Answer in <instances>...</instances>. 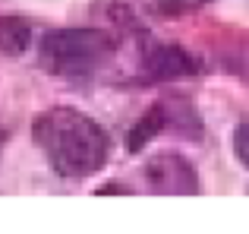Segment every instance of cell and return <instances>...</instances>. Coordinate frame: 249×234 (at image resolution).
<instances>
[{
    "label": "cell",
    "mask_w": 249,
    "mask_h": 234,
    "mask_svg": "<svg viewBox=\"0 0 249 234\" xmlns=\"http://www.w3.org/2000/svg\"><path fill=\"white\" fill-rule=\"evenodd\" d=\"M167 127H186V130H196V133H199V117L189 111V105L177 108V105H170V101H158V105H152V111L129 130V149L139 152L148 139H155V136Z\"/></svg>",
    "instance_id": "obj_5"
},
{
    "label": "cell",
    "mask_w": 249,
    "mask_h": 234,
    "mask_svg": "<svg viewBox=\"0 0 249 234\" xmlns=\"http://www.w3.org/2000/svg\"><path fill=\"white\" fill-rule=\"evenodd\" d=\"M32 44V22L22 16H0V51L10 57L22 54Z\"/></svg>",
    "instance_id": "obj_6"
},
{
    "label": "cell",
    "mask_w": 249,
    "mask_h": 234,
    "mask_svg": "<svg viewBox=\"0 0 249 234\" xmlns=\"http://www.w3.org/2000/svg\"><path fill=\"white\" fill-rule=\"evenodd\" d=\"M3 142H6V133H3V127H0V149H3Z\"/></svg>",
    "instance_id": "obj_9"
},
{
    "label": "cell",
    "mask_w": 249,
    "mask_h": 234,
    "mask_svg": "<svg viewBox=\"0 0 249 234\" xmlns=\"http://www.w3.org/2000/svg\"><path fill=\"white\" fill-rule=\"evenodd\" d=\"M145 177L155 193H199V174L180 152H158L148 158Z\"/></svg>",
    "instance_id": "obj_3"
},
{
    "label": "cell",
    "mask_w": 249,
    "mask_h": 234,
    "mask_svg": "<svg viewBox=\"0 0 249 234\" xmlns=\"http://www.w3.org/2000/svg\"><path fill=\"white\" fill-rule=\"evenodd\" d=\"M202 70V60L180 44H148L142 51V73L148 79H180V76H196Z\"/></svg>",
    "instance_id": "obj_4"
},
{
    "label": "cell",
    "mask_w": 249,
    "mask_h": 234,
    "mask_svg": "<svg viewBox=\"0 0 249 234\" xmlns=\"http://www.w3.org/2000/svg\"><path fill=\"white\" fill-rule=\"evenodd\" d=\"M32 136H35V146L44 152L48 165L60 177H91L107 165L110 139L104 127L76 108H48L44 114L35 117Z\"/></svg>",
    "instance_id": "obj_1"
},
{
    "label": "cell",
    "mask_w": 249,
    "mask_h": 234,
    "mask_svg": "<svg viewBox=\"0 0 249 234\" xmlns=\"http://www.w3.org/2000/svg\"><path fill=\"white\" fill-rule=\"evenodd\" d=\"M233 152H237L240 165L249 168V120H246V123H240L237 133H233Z\"/></svg>",
    "instance_id": "obj_8"
},
{
    "label": "cell",
    "mask_w": 249,
    "mask_h": 234,
    "mask_svg": "<svg viewBox=\"0 0 249 234\" xmlns=\"http://www.w3.org/2000/svg\"><path fill=\"white\" fill-rule=\"evenodd\" d=\"M114 57V38L98 29H57L38 44V63L54 76L85 79L104 70Z\"/></svg>",
    "instance_id": "obj_2"
},
{
    "label": "cell",
    "mask_w": 249,
    "mask_h": 234,
    "mask_svg": "<svg viewBox=\"0 0 249 234\" xmlns=\"http://www.w3.org/2000/svg\"><path fill=\"white\" fill-rule=\"evenodd\" d=\"M205 3H212V0H152L155 13H161V16H183V13L202 10Z\"/></svg>",
    "instance_id": "obj_7"
}]
</instances>
